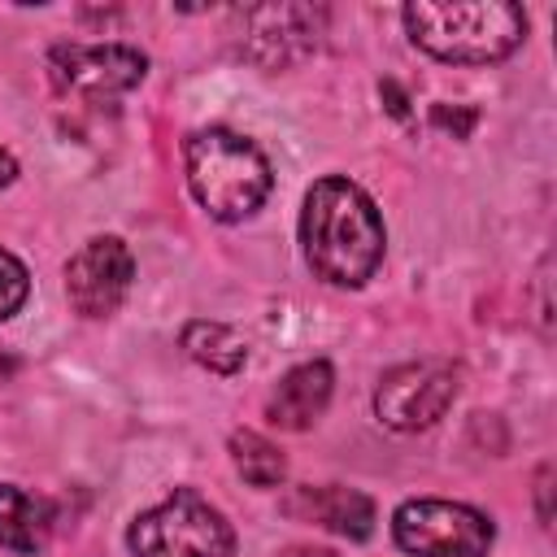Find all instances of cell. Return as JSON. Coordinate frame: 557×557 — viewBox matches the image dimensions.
Returning a JSON list of instances; mask_svg holds the SVG:
<instances>
[{
	"mask_svg": "<svg viewBox=\"0 0 557 557\" xmlns=\"http://www.w3.org/2000/svg\"><path fill=\"white\" fill-rule=\"evenodd\" d=\"M26 292H30V274H26V265H22L13 252L0 248V318L17 313L22 300H26Z\"/></svg>",
	"mask_w": 557,
	"mask_h": 557,
	"instance_id": "9a60e30c",
	"label": "cell"
},
{
	"mask_svg": "<svg viewBox=\"0 0 557 557\" xmlns=\"http://www.w3.org/2000/svg\"><path fill=\"white\" fill-rule=\"evenodd\" d=\"M392 531L409 557H487L492 548V522L453 500H405Z\"/></svg>",
	"mask_w": 557,
	"mask_h": 557,
	"instance_id": "5b68a950",
	"label": "cell"
},
{
	"mask_svg": "<svg viewBox=\"0 0 557 557\" xmlns=\"http://www.w3.org/2000/svg\"><path fill=\"white\" fill-rule=\"evenodd\" d=\"M131 278H135V261H131V252H126V244L117 235L87 239L65 265V292H70V305L83 318L113 313L126 300Z\"/></svg>",
	"mask_w": 557,
	"mask_h": 557,
	"instance_id": "ba28073f",
	"label": "cell"
},
{
	"mask_svg": "<svg viewBox=\"0 0 557 557\" xmlns=\"http://www.w3.org/2000/svg\"><path fill=\"white\" fill-rule=\"evenodd\" d=\"M379 91H383V96H387V100H392V104H387V109H392V113H396V117H405V113H409V109H405V104H409V100H405V96H400V87H396V83H383V87H379Z\"/></svg>",
	"mask_w": 557,
	"mask_h": 557,
	"instance_id": "e0dca14e",
	"label": "cell"
},
{
	"mask_svg": "<svg viewBox=\"0 0 557 557\" xmlns=\"http://www.w3.org/2000/svg\"><path fill=\"white\" fill-rule=\"evenodd\" d=\"M52 531V505L13 483H0V544L13 553H39Z\"/></svg>",
	"mask_w": 557,
	"mask_h": 557,
	"instance_id": "7c38bea8",
	"label": "cell"
},
{
	"mask_svg": "<svg viewBox=\"0 0 557 557\" xmlns=\"http://www.w3.org/2000/svg\"><path fill=\"white\" fill-rule=\"evenodd\" d=\"M231 457H235V470H239L252 487H278L283 474H287L283 453H278L265 435H257V431H235V435H231Z\"/></svg>",
	"mask_w": 557,
	"mask_h": 557,
	"instance_id": "5bb4252c",
	"label": "cell"
},
{
	"mask_svg": "<svg viewBox=\"0 0 557 557\" xmlns=\"http://www.w3.org/2000/svg\"><path fill=\"white\" fill-rule=\"evenodd\" d=\"M187 183H191V196L218 222H239L252 209H261L274 174L252 139L213 126L187 139Z\"/></svg>",
	"mask_w": 557,
	"mask_h": 557,
	"instance_id": "3957f363",
	"label": "cell"
},
{
	"mask_svg": "<svg viewBox=\"0 0 557 557\" xmlns=\"http://www.w3.org/2000/svg\"><path fill=\"white\" fill-rule=\"evenodd\" d=\"M457 396V366L440 357L405 361L387 370L374 387V413L392 431H422L448 413Z\"/></svg>",
	"mask_w": 557,
	"mask_h": 557,
	"instance_id": "8992f818",
	"label": "cell"
},
{
	"mask_svg": "<svg viewBox=\"0 0 557 557\" xmlns=\"http://www.w3.org/2000/svg\"><path fill=\"white\" fill-rule=\"evenodd\" d=\"M431 122H435V126H453L457 135H466V131L474 126V113H470V109H466V113H448V109L440 104V109L431 113Z\"/></svg>",
	"mask_w": 557,
	"mask_h": 557,
	"instance_id": "2e32d148",
	"label": "cell"
},
{
	"mask_svg": "<svg viewBox=\"0 0 557 557\" xmlns=\"http://www.w3.org/2000/svg\"><path fill=\"white\" fill-rule=\"evenodd\" d=\"M287 557H331V553L326 548H292Z\"/></svg>",
	"mask_w": 557,
	"mask_h": 557,
	"instance_id": "ffe728a7",
	"label": "cell"
},
{
	"mask_svg": "<svg viewBox=\"0 0 557 557\" xmlns=\"http://www.w3.org/2000/svg\"><path fill=\"white\" fill-rule=\"evenodd\" d=\"M540 496H548V470H540ZM540 518L548 522V509L544 505H540Z\"/></svg>",
	"mask_w": 557,
	"mask_h": 557,
	"instance_id": "d6986e66",
	"label": "cell"
},
{
	"mask_svg": "<svg viewBox=\"0 0 557 557\" xmlns=\"http://www.w3.org/2000/svg\"><path fill=\"white\" fill-rule=\"evenodd\" d=\"M13 174H17V161H13V157L0 148V183H13Z\"/></svg>",
	"mask_w": 557,
	"mask_h": 557,
	"instance_id": "ac0fdd59",
	"label": "cell"
},
{
	"mask_svg": "<svg viewBox=\"0 0 557 557\" xmlns=\"http://www.w3.org/2000/svg\"><path fill=\"white\" fill-rule=\"evenodd\" d=\"M183 348H187L191 361L209 366L213 374H235V370L248 361L244 339H239L231 326H222V322H205V318H196V322L183 326Z\"/></svg>",
	"mask_w": 557,
	"mask_h": 557,
	"instance_id": "4fadbf2b",
	"label": "cell"
},
{
	"mask_svg": "<svg viewBox=\"0 0 557 557\" xmlns=\"http://www.w3.org/2000/svg\"><path fill=\"white\" fill-rule=\"evenodd\" d=\"M331 387H335V374H331L326 361L292 366V370L278 379V387H274L265 413H270V422L283 426V431H305V426L326 409Z\"/></svg>",
	"mask_w": 557,
	"mask_h": 557,
	"instance_id": "8fae6325",
	"label": "cell"
},
{
	"mask_svg": "<svg viewBox=\"0 0 557 557\" xmlns=\"http://www.w3.org/2000/svg\"><path fill=\"white\" fill-rule=\"evenodd\" d=\"M300 244L318 278L335 287H361L383 261V218L357 183L331 174L305 196Z\"/></svg>",
	"mask_w": 557,
	"mask_h": 557,
	"instance_id": "6da1fadb",
	"label": "cell"
},
{
	"mask_svg": "<svg viewBox=\"0 0 557 557\" xmlns=\"http://www.w3.org/2000/svg\"><path fill=\"white\" fill-rule=\"evenodd\" d=\"M148 57L126 44H57L48 52V74L57 91L78 100H113L139 87Z\"/></svg>",
	"mask_w": 557,
	"mask_h": 557,
	"instance_id": "52a82bcc",
	"label": "cell"
},
{
	"mask_svg": "<svg viewBox=\"0 0 557 557\" xmlns=\"http://www.w3.org/2000/svg\"><path fill=\"white\" fill-rule=\"evenodd\" d=\"M318 30H322V9H313V4H257V9H244L248 57L257 65H265V70L313 52Z\"/></svg>",
	"mask_w": 557,
	"mask_h": 557,
	"instance_id": "9c48e42d",
	"label": "cell"
},
{
	"mask_svg": "<svg viewBox=\"0 0 557 557\" xmlns=\"http://www.w3.org/2000/svg\"><path fill=\"white\" fill-rule=\"evenodd\" d=\"M283 513L287 518H300V522H313V527H326L335 535H348V540H366L374 531V505L366 492L357 487H339V483H326V487H292L283 496Z\"/></svg>",
	"mask_w": 557,
	"mask_h": 557,
	"instance_id": "30bf717a",
	"label": "cell"
},
{
	"mask_svg": "<svg viewBox=\"0 0 557 557\" xmlns=\"http://www.w3.org/2000/svg\"><path fill=\"white\" fill-rule=\"evenodd\" d=\"M405 26L418 48L440 61H500L527 35V13L505 0L474 4H405Z\"/></svg>",
	"mask_w": 557,
	"mask_h": 557,
	"instance_id": "7a4b0ae2",
	"label": "cell"
},
{
	"mask_svg": "<svg viewBox=\"0 0 557 557\" xmlns=\"http://www.w3.org/2000/svg\"><path fill=\"white\" fill-rule=\"evenodd\" d=\"M126 544L135 557H235L231 522L191 487H174L161 505L144 509Z\"/></svg>",
	"mask_w": 557,
	"mask_h": 557,
	"instance_id": "277c9868",
	"label": "cell"
}]
</instances>
